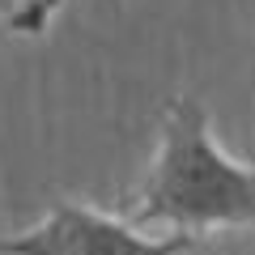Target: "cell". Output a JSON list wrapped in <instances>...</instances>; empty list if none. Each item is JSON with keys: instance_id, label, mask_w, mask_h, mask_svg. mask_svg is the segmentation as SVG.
Listing matches in <instances>:
<instances>
[{"instance_id": "obj_2", "label": "cell", "mask_w": 255, "mask_h": 255, "mask_svg": "<svg viewBox=\"0 0 255 255\" xmlns=\"http://www.w3.org/2000/svg\"><path fill=\"white\" fill-rule=\"evenodd\" d=\"M196 243L200 238L191 234L149 238L115 213L81 200H55L38 226L0 234V255H191Z\"/></svg>"}, {"instance_id": "obj_1", "label": "cell", "mask_w": 255, "mask_h": 255, "mask_svg": "<svg viewBox=\"0 0 255 255\" xmlns=\"http://www.w3.org/2000/svg\"><path fill=\"white\" fill-rule=\"evenodd\" d=\"M124 221L136 230L170 226L174 234L255 226V162H238L213 140L209 111L196 98H174L162 115V136L124 196Z\"/></svg>"}, {"instance_id": "obj_3", "label": "cell", "mask_w": 255, "mask_h": 255, "mask_svg": "<svg viewBox=\"0 0 255 255\" xmlns=\"http://www.w3.org/2000/svg\"><path fill=\"white\" fill-rule=\"evenodd\" d=\"M68 0H0V26L21 38H43Z\"/></svg>"}]
</instances>
